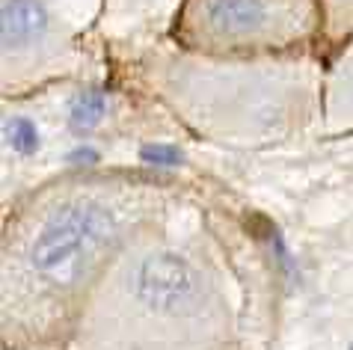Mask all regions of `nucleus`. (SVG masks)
Listing matches in <instances>:
<instances>
[{
	"label": "nucleus",
	"mask_w": 353,
	"mask_h": 350,
	"mask_svg": "<svg viewBox=\"0 0 353 350\" xmlns=\"http://www.w3.org/2000/svg\"><path fill=\"white\" fill-rule=\"evenodd\" d=\"M116 240L113 214L95 202L63 205L45 223L33 247V265L54 285L72 288L90 276L98 258Z\"/></svg>",
	"instance_id": "1"
},
{
	"label": "nucleus",
	"mask_w": 353,
	"mask_h": 350,
	"mask_svg": "<svg viewBox=\"0 0 353 350\" xmlns=\"http://www.w3.org/2000/svg\"><path fill=\"white\" fill-rule=\"evenodd\" d=\"M104 113H107V99L101 92H81L77 99L72 101V110H68V122H72V128L74 131H92L101 125L104 119Z\"/></svg>",
	"instance_id": "5"
},
{
	"label": "nucleus",
	"mask_w": 353,
	"mask_h": 350,
	"mask_svg": "<svg viewBox=\"0 0 353 350\" xmlns=\"http://www.w3.org/2000/svg\"><path fill=\"white\" fill-rule=\"evenodd\" d=\"M137 297L166 315H188L202 303L199 274L175 252H154L140 265L134 279Z\"/></svg>",
	"instance_id": "2"
},
{
	"label": "nucleus",
	"mask_w": 353,
	"mask_h": 350,
	"mask_svg": "<svg viewBox=\"0 0 353 350\" xmlns=\"http://www.w3.org/2000/svg\"><path fill=\"white\" fill-rule=\"evenodd\" d=\"M140 158L152 167H175L181 163V152L175 145H163V143H149L140 149Z\"/></svg>",
	"instance_id": "7"
},
{
	"label": "nucleus",
	"mask_w": 353,
	"mask_h": 350,
	"mask_svg": "<svg viewBox=\"0 0 353 350\" xmlns=\"http://www.w3.org/2000/svg\"><path fill=\"white\" fill-rule=\"evenodd\" d=\"M48 12L39 0H3L0 9V39L6 51L33 45L45 33Z\"/></svg>",
	"instance_id": "3"
},
{
	"label": "nucleus",
	"mask_w": 353,
	"mask_h": 350,
	"mask_svg": "<svg viewBox=\"0 0 353 350\" xmlns=\"http://www.w3.org/2000/svg\"><path fill=\"white\" fill-rule=\"evenodd\" d=\"M72 158H74V161H81V163H86V161H95L98 154H95V152H90V149H81V152H74Z\"/></svg>",
	"instance_id": "8"
},
{
	"label": "nucleus",
	"mask_w": 353,
	"mask_h": 350,
	"mask_svg": "<svg viewBox=\"0 0 353 350\" xmlns=\"http://www.w3.org/2000/svg\"><path fill=\"white\" fill-rule=\"evenodd\" d=\"M6 140L18 154H33L39 149V131L27 116H12L6 122Z\"/></svg>",
	"instance_id": "6"
},
{
	"label": "nucleus",
	"mask_w": 353,
	"mask_h": 350,
	"mask_svg": "<svg viewBox=\"0 0 353 350\" xmlns=\"http://www.w3.org/2000/svg\"><path fill=\"white\" fill-rule=\"evenodd\" d=\"M268 0H205V21L217 33H252L268 24Z\"/></svg>",
	"instance_id": "4"
}]
</instances>
